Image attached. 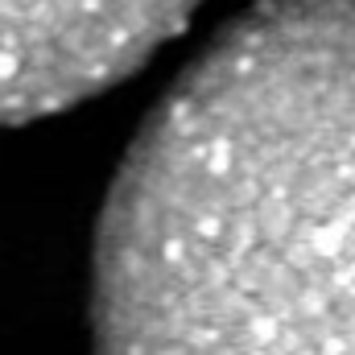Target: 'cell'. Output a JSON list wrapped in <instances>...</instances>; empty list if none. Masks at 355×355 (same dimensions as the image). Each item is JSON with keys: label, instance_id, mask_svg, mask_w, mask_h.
I'll return each instance as SVG.
<instances>
[{"label": "cell", "instance_id": "7a4b0ae2", "mask_svg": "<svg viewBox=\"0 0 355 355\" xmlns=\"http://www.w3.org/2000/svg\"><path fill=\"white\" fill-rule=\"evenodd\" d=\"M202 0H0V124L75 107L141 71Z\"/></svg>", "mask_w": 355, "mask_h": 355}, {"label": "cell", "instance_id": "6da1fadb", "mask_svg": "<svg viewBox=\"0 0 355 355\" xmlns=\"http://www.w3.org/2000/svg\"><path fill=\"white\" fill-rule=\"evenodd\" d=\"M95 355H355V0H257L103 202Z\"/></svg>", "mask_w": 355, "mask_h": 355}]
</instances>
